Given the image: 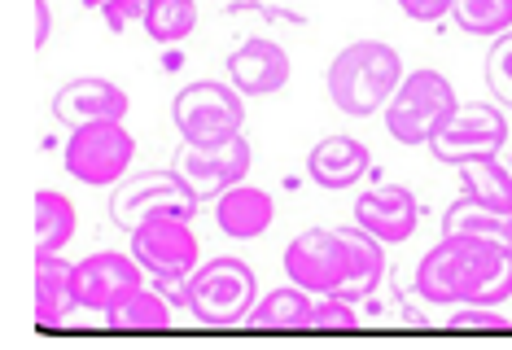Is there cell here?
<instances>
[{"label":"cell","mask_w":512,"mask_h":350,"mask_svg":"<svg viewBox=\"0 0 512 350\" xmlns=\"http://www.w3.org/2000/svg\"><path fill=\"white\" fill-rule=\"evenodd\" d=\"M416 294L434 307H499L512 298V250L477 237H442L416 267Z\"/></svg>","instance_id":"1"},{"label":"cell","mask_w":512,"mask_h":350,"mask_svg":"<svg viewBox=\"0 0 512 350\" xmlns=\"http://www.w3.org/2000/svg\"><path fill=\"white\" fill-rule=\"evenodd\" d=\"M399 84H403V57L381 40L346 44L329 66V97L351 119H368L372 110H386V101L394 97Z\"/></svg>","instance_id":"2"},{"label":"cell","mask_w":512,"mask_h":350,"mask_svg":"<svg viewBox=\"0 0 512 350\" xmlns=\"http://www.w3.org/2000/svg\"><path fill=\"white\" fill-rule=\"evenodd\" d=\"M254 302H259L254 267L246 259H232V254L193 267V276L184 280V307H189L197 324H211V329L246 324Z\"/></svg>","instance_id":"3"},{"label":"cell","mask_w":512,"mask_h":350,"mask_svg":"<svg viewBox=\"0 0 512 350\" xmlns=\"http://www.w3.org/2000/svg\"><path fill=\"white\" fill-rule=\"evenodd\" d=\"M460 101L456 88L442 70H412L403 75V84L394 88V97L386 101V127L399 145H429L442 127L456 119Z\"/></svg>","instance_id":"4"},{"label":"cell","mask_w":512,"mask_h":350,"mask_svg":"<svg viewBox=\"0 0 512 350\" xmlns=\"http://www.w3.org/2000/svg\"><path fill=\"white\" fill-rule=\"evenodd\" d=\"M193 219L197 215V193L189 189L180 171H145V175H123L110 193V219L114 228L136 232L149 219Z\"/></svg>","instance_id":"5"},{"label":"cell","mask_w":512,"mask_h":350,"mask_svg":"<svg viewBox=\"0 0 512 350\" xmlns=\"http://www.w3.org/2000/svg\"><path fill=\"white\" fill-rule=\"evenodd\" d=\"M171 119H176L184 145H224V140L241 136L246 105H241L237 88L219 84V79H197V84L176 92Z\"/></svg>","instance_id":"6"},{"label":"cell","mask_w":512,"mask_h":350,"mask_svg":"<svg viewBox=\"0 0 512 350\" xmlns=\"http://www.w3.org/2000/svg\"><path fill=\"white\" fill-rule=\"evenodd\" d=\"M136 158V140L123 123H88L66 140V171L79 184H119Z\"/></svg>","instance_id":"7"},{"label":"cell","mask_w":512,"mask_h":350,"mask_svg":"<svg viewBox=\"0 0 512 350\" xmlns=\"http://www.w3.org/2000/svg\"><path fill=\"white\" fill-rule=\"evenodd\" d=\"M132 254L141 259V267L158 285L184 289V280L197 267V237L189 228V219H149L132 232Z\"/></svg>","instance_id":"8"},{"label":"cell","mask_w":512,"mask_h":350,"mask_svg":"<svg viewBox=\"0 0 512 350\" xmlns=\"http://www.w3.org/2000/svg\"><path fill=\"white\" fill-rule=\"evenodd\" d=\"M504 145H508L504 110H495V105H460L456 119L429 140V154L447 162V167H460V162L473 158H495Z\"/></svg>","instance_id":"9"},{"label":"cell","mask_w":512,"mask_h":350,"mask_svg":"<svg viewBox=\"0 0 512 350\" xmlns=\"http://www.w3.org/2000/svg\"><path fill=\"white\" fill-rule=\"evenodd\" d=\"M145 289V267L141 259H127L119 250L88 254L84 263H75V298L84 311H114L123 307L132 294Z\"/></svg>","instance_id":"10"},{"label":"cell","mask_w":512,"mask_h":350,"mask_svg":"<svg viewBox=\"0 0 512 350\" xmlns=\"http://www.w3.org/2000/svg\"><path fill=\"white\" fill-rule=\"evenodd\" d=\"M250 145L241 136L224 140V145H184L176 154V171L189 180L197 202L228 193L232 184H241L250 175Z\"/></svg>","instance_id":"11"},{"label":"cell","mask_w":512,"mask_h":350,"mask_svg":"<svg viewBox=\"0 0 512 350\" xmlns=\"http://www.w3.org/2000/svg\"><path fill=\"white\" fill-rule=\"evenodd\" d=\"M342 272H346V259H342V241H337V232L307 228L289 241L285 276L307 289V294H337Z\"/></svg>","instance_id":"12"},{"label":"cell","mask_w":512,"mask_h":350,"mask_svg":"<svg viewBox=\"0 0 512 350\" xmlns=\"http://www.w3.org/2000/svg\"><path fill=\"white\" fill-rule=\"evenodd\" d=\"M127 110H132L127 92L97 75H79L71 84L57 88V97H53L57 123H66L71 132L75 127H88V123H123Z\"/></svg>","instance_id":"13"},{"label":"cell","mask_w":512,"mask_h":350,"mask_svg":"<svg viewBox=\"0 0 512 350\" xmlns=\"http://www.w3.org/2000/svg\"><path fill=\"white\" fill-rule=\"evenodd\" d=\"M355 224L372 232L381 245H403L416 232V224H421V202L403 184H377V189L359 193Z\"/></svg>","instance_id":"14"},{"label":"cell","mask_w":512,"mask_h":350,"mask_svg":"<svg viewBox=\"0 0 512 350\" xmlns=\"http://www.w3.org/2000/svg\"><path fill=\"white\" fill-rule=\"evenodd\" d=\"M228 70H232V88L241 97H272L289 84V53L276 40L250 35L241 49L228 53Z\"/></svg>","instance_id":"15"},{"label":"cell","mask_w":512,"mask_h":350,"mask_svg":"<svg viewBox=\"0 0 512 350\" xmlns=\"http://www.w3.org/2000/svg\"><path fill=\"white\" fill-rule=\"evenodd\" d=\"M337 241H342V259H346V272H342V285H337V298L355 302V298H368L372 289L381 285L386 276V250L381 241L364 228H333Z\"/></svg>","instance_id":"16"},{"label":"cell","mask_w":512,"mask_h":350,"mask_svg":"<svg viewBox=\"0 0 512 350\" xmlns=\"http://www.w3.org/2000/svg\"><path fill=\"white\" fill-rule=\"evenodd\" d=\"M372 167V154H368V145L364 140H355V136H324L316 149H311V158H307V171H311V180L320 184V189H351V184H359L368 175Z\"/></svg>","instance_id":"17"},{"label":"cell","mask_w":512,"mask_h":350,"mask_svg":"<svg viewBox=\"0 0 512 350\" xmlns=\"http://www.w3.org/2000/svg\"><path fill=\"white\" fill-rule=\"evenodd\" d=\"M272 219H276L272 197H267L263 189H254V184H232L228 193L215 197V224L232 241L263 237V232L272 228Z\"/></svg>","instance_id":"18"},{"label":"cell","mask_w":512,"mask_h":350,"mask_svg":"<svg viewBox=\"0 0 512 350\" xmlns=\"http://www.w3.org/2000/svg\"><path fill=\"white\" fill-rule=\"evenodd\" d=\"M75 307V263H66L62 254H36V324L49 333Z\"/></svg>","instance_id":"19"},{"label":"cell","mask_w":512,"mask_h":350,"mask_svg":"<svg viewBox=\"0 0 512 350\" xmlns=\"http://www.w3.org/2000/svg\"><path fill=\"white\" fill-rule=\"evenodd\" d=\"M311 315H316V302L302 285H285V289H272L267 298H259L246 315L250 329L259 333H302L311 329Z\"/></svg>","instance_id":"20"},{"label":"cell","mask_w":512,"mask_h":350,"mask_svg":"<svg viewBox=\"0 0 512 350\" xmlns=\"http://www.w3.org/2000/svg\"><path fill=\"white\" fill-rule=\"evenodd\" d=\"M460 184L464 202L495 210V215H512V171L499 158H473L460 162Z\"/></svg>","instance_id":"21"},{"label":"cell","mask_w":512,"mask_h":350,"mask_svg":"<svg viewBox=\"0 0 512 350\" xmlns=\"http://www.w3.org/2000/svg\"><path fill=\"white\" fill-rule=\"evenodd\" d=\"M442 237H477V241H495L512 250V215H495L473 202H451V210L442 215Z\"/></svg>","instance_id":"22"},{"label":"cell","mask_w":512,"mask_h":350,"mask_svg":"<svg viewBox=\"0 0 512 350\" xmlns=\"http://www.w3.org/2000/svg\"><path fill=\"white\" fill-rule=\"evenodd\" d=\"M75 237V206L66 193L40 189L36 193V254H62Z\"/></svg>","instance_id":"23"},{"label":"cell","mask_w":512,"mask_h":350,"mask_svg":"<svg viewBox=\"0 0 512 350\" xmlns=\"http://www.w3.org/2000/svg\"><path fill=\"white\" fill-rule=\"evenodd\" d=\"M114 333H167L171 329V302L154 294V289H141L123 302V307L106 311Z\"/></svg>","instance_id":"24"},{"label":"cell","mask_w":512,"mask_h":350,"mask_svg":"<svg viewBox=\"0 0 512 350\" xmlns=\"http://www.w3.org/2000/svg\"><path fill=\"white\" fill-rule=\"evenodd\" d=\"M197 27V0H149L145 31L154 44H180Z\"/></svg>","instance_id":"25"},{"label":"cell","mask_w":512,"mask_h":350,"mask_svg":"<svg viewBox=\"0 0 512 350\" xmlns=\"http://www.w3.org/2000/svg\"><path fill=\"white\" fill-rule=\"evenodd\" d=\"M451 18L469 35H504L512 31V0H451Z\"/></svg>","instance_id":"26"},{"label":"cell","mask_w":512,"mask_h":350,"mask_svg":"<svg viewBox=\"0 0 512 350\" xmlns=\"http://www.w3.org/2000/svg\"><path fill=\"white\" fill-rule=\"evenodd\" d=\"M486 84L499 105H512V31L495 35L491 53H486Z\"/></svg>","instance_id":"27"},{"label":"cell","mask_w":512,"mask_h":350,"mask_svg":"<svg viewBox=\"0 0 512 350\" xmlns=\"http://www.w3.org/2000/svg\"><path fill=\"white\" fill-rule=\"evenodd\" d=\"M447 333H512V324L504 320V315H495V307L460 302L456 315L447 320Z\"/></svg>","instance_id":"28"},{"label":"cell","mask_w":512,"mask_h":350,"mask_svg":"<svg viewBox=\"0 0 512 350\" xmlns=\"http://www.w3.org/2000/svg\"><path fill=\"white\" fill-rule=\"evenodd\" d=\"M311 329L316 333H355L359 329V315L351 311V302L324 294V302H316V315H311Z\"/></svg>","instance_id":"29"},{"label":"cell","mask_w":512,"mask_h":350,"mask_svg":"<svg viewBox=\"0 0 512 350\" xmlns=\"http://www.w3.org/2000/svg\"><path fill=\"white\" fill-rule=\"evenodd\" d=\"M145 9H149V0H106L101 14H106L110 31H127L132 22H145Z\"/></svg>","instance_id":"30"},{"label":"cell","mask_w":512,"mask_h":350,"mask_svg":"<svg viewBox=\"0 0 512 350\" xmlns=\"http://www.w3.org/2000/svg\"><path fill=\"white\" fill-rule=\"evenodd\" d=\"M399 9L412 22H438L442 14H451V0H399Z\"/></svg>","instance_id":"31"},{"label":"cell","mask_w":512,"mask_h":350,"mask_svg":"<svg viewBox=\"0 0 512 350\" xmlns=\"http://www.w3.org/2000/svg\"><path fill=\"white\" fill-rule=\"evenodd\" d=\"M53 35V18H49V0H36V49H44Z\"/></svg>","instance_id":"32"},{"label":"cell","mask_w":512,"mask_h":350,"mask_svg":"<svg viewBox=\"0 0 512 350\" xmlns=\"http://www.w3.org/2000/svg\"><path fill=\"white\" fill-rule=\"evenodd\" d=\"M84 5H88V9H101V5H106V0H84Z\"/></svg>","instance_id":"33"}]
</instances>
